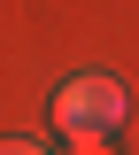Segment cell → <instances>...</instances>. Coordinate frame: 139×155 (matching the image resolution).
Instances as JSON below:
<instances>
[{
    "mask_svg": "<svg viewBox=\"0 0 139 155\" xmlns=\"http://www.w3.org/2000/svg\"><path fill=\"white\" fill-rule=\"evenodd\" d=\"M0 155H46V147H39V140H23V132H16V140H0Z\"/></svg>",
    "mask_w": 139,
    "mask_h": 155,
    "instance_id": "3957f363",
    "label": "cell"
},
{
    "mask_svg": "<svg viewBox=\"0 0 139 155\" xmlns=\"http://www.w3.org/2000/svg\"><path fill=\"white\" fill-rule=\"evenodd\" d=\"M70 155H108V140L100 132H70Z\"/></svg>",
    "mask_w": 139,
    "mask_h": 155,
    "instance_id": "7a4b0ae2",
    "label": "cell"
},
{
    "mask_svg": "<svg viewBox=\"0 0 139 155\" xmlns=\"http://www.w3.org/2000/svg\"><path fill=\"white\" fill-rule=\"evenodd\" d=\"M54 124L62 132H108V124H124V85L100 78V70L70 78V85L54 93Z\"/></svg>",
    "mask_w": 139,
    "mask_h": 155,
    "instance_id": "6da1fadb",
    "label": "cell"
}]
</instances>
